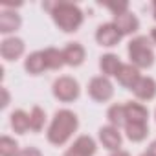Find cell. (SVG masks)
<instances>
[{
    "instance_id": "cell-31",
    "label": "cell",
    "mask_w": 156,
    "mask_h": 156,
    "mask_svg": "<svg viewBox=\"0 0 156 156\" xmlns=\"http://www.w3.org/2000/svg\"><path fill=\"white\" fill-rule=\"evenodd\" d=\"M141 156H151V154H149V152H143V154H141Z\"/></svg>"
},
{
    "instance_id": "cell-22",
    "label": "cell",
    "mask_w": 156,
    "mask_h": 156,
    "mask_svg": "<svg viewBox=\"0 0 156 156\" xmlns=\"http://www.w3.org/2000/svg\"><path fill=\"white\" fill-rule=\"evenodd\" d=\"M19 143L9 138V136H2L0 138V154L2 156H19Z\"/></svg>"
},
{
    "instance_id": "cell-9",
    "label": "cell",
    "mask_w": 156,
    "mask_h": 156,
    "mask_svg": "<svg viewBox=\"0 0 156 156\" xmlns=\"http://www.w3.org/2000/svg\"><path fill=\"white\" fill-rule=\"evenodd\" d=\"M114 26L119 30V33H121V35H129V33H134V31H138V28H140V22H138V19H136L132 13L125 11V13L114 15Z\"/></svg>"
},
{
    "instance_id": "cell-2",
    "label": "cell",
    "mask_w": 156,
    "mask_h": 156,
    "mask_svg": "<svg viewBox=\"0 0 156 156\" xmlns=\"http://www.w3.org/2000/svg\"><path fill=\"white\" fill-rule=\"evenodd\" d=\"M44 8H48L51 11V17L55 20V24L70 33V31H75L83 24V11L77 8L75 4H70V2H57V4H46Z\"/></svg>"
},
{
    "instance_id": "cell-26",
    "label": "cell",
    "mask_w": 156,
    "mask_h": 156,
    "mask_svg": "<svg viewBox=\"0 0 156 156\" xmlns=\"http://www.w3.org/2000/svg\"><path fill=\"white\" fill-rule=\"evenodd\" d=\"M9 105V94L6 88H2V107H8Z\"/></svg>"
},
{
    "instance_id": "cell-5",
    "label": "cell",
    "mask_w": 156,
    "mask_h": 156,
    "mask_svg": "<svg viewBox=\"0 0 156 156\" xmlns=\"http://www.w3.org/2000/svg\"><path fill=\"white\" fill-rule=\"evenodd\" d=\"M88 94H90L92 99L103 103V101H108V99L112 98L114 87H112V83L108 81V77L98 75V77H94V79L88 83Z\"/></svg>"
},
{
    "instance_id": "cell-30",
    "label": "cell",
    "mask_w": 156,
    "mask_h": 156,
    "mask_svg": "<svg viewBox=\"0 0 156 156\" xmlns=\"http://www.w3.org/2000/svg\"><path fill=\"white\" fill-rule=\"evenodd\" d=\"M154 19H156V2H154Z\"/></svg>"
},
{
    "instance_id": "cell-21",
    "label": "cell",
    "mask_w": 156,
    "mask_h": 156,
    "mask_svg": "<svg viewBox=\"0 0 156 156\" xmlns=\"http://www.w3.org/2000/svg\"><path fill=\"white\" fill-rule=\"evenodd\" d=\"M44 59H46V66L51 68V70H59L64 64L62 51H59L57 48H46L44 50Z\"/></svg>"
},
{
    "instance_id": "cell-17",
    "label": "cell",
    "mask_w": 156,
    "mask_h": 156,
    "mask_svg": "<svg viewBox=\"0 0 156 156\" xmlns=\"http://www.w3.org/2000/svg\"><path fill=\"white\" fill-rule=\"evenodd\" d=\"M24 68H26L30 73H33V75H37V73H41L44 68H48V66H46V59H44V51H35V53L28 55V59H26V62H24Z\"/></svg>"
},
{
    "instance_id": "cell-23",
    "label": "cell",
    "mask_w": 156,
    "mask_h": 156,
    "mask_svg": "<svg viewBox=\"0 0 156 156\" xmlns=\"http://www.w3.org/2000/svg\"><path fill=\"white\" fill-rule=\"evenodd\" d=\"M44 121H46L44 110H42L41 107H33V108H31V114H30V129H31V130H35V132L42 130Z\"/></svg>"
},
{
    "instance_id": "cell-18",
    "label": "cell",
    "mask_w": 156,
    "mask_h": 156,
    "mask_svg": "<svg viewBox=\"0 0 156 156\" xmlns=\"http://www.w3.org/2000/svg\"><path fill=\"white\" fill-rule=\"evenodd\" d=\"M108 121L112 127L119 129L123 125H127V114H125V105H112L108 108V114H107Z\"/></svg>"
},
{
    "instance_id": "cell-16",
    "label": "cell",
    "mask_w": 156,
    "mask_h": 156,
    "mask_svg": "<svg viewBox=\"0 0 156 156\" xmlns=\"http://www.w3.org/2000/svg\"><path fill=\"white\" fill-rule=\"evenodd\" d=\"M99 66H101V70H103V73H105V77H107V75H118L123 64H121V61L118 59V55L107 53V55L101 57Z\"/></svg>"
},
{
    "instance_id": "cell-28",
    "label": "cell",
    "mask_w": 156,
    "mask_h": 156,
    "mask_svg": "<svg viewBox=\"0 0 156 156\" xmlns=\"http://www.w3.org/2000/svg\"><path fill=\"white\" fill-rule=\"evenodd\" d=\"M112 156H130V154H129L127 151H116V152H114Z\"/></svg>"
},
{
    "instance_id": "cell-29",
    "label": "cell",
    "mask_w": 156,
    "mask_h": 156,
    "mask_svg": "<svg viewBox=\"0 0 156 156\" xmlns=\"http://www.w3.org/2000/svg\"><path fill=\"white\" fill-rule=\"evenodd\" d=\"M151 37H152V41L156 42V28H152V31H151Z\"/></svg>"
},
{
    "instance_id": "cell-27",
    "label": "cell",
    "mask_w": 156,
    "mask_h": 156,
    "mask_svg": "<svg viewBox=\"0 0 156 156\" xmlns=\"http://www.w3.org/2000/svg\"><path fill=\"white\" fill-rule=\"evenodd\" d=\"M151 156H156V141H152L151 145H149V151H147Z\"/></svg>"
},
{
    "instance_id": "cell-10",
    "label": "cell",
    "mask_w": 156,
    "mask_h": 156,
    "mask_svg": "<svg viewBox=\"0 0 156 156\" xmlns=\"http://www.w3.org/2000/svg\"><path fill=\"white\" fill-rule=\"evenodd\" d=\"M116 77H118V81H119L121 87L132 90V88L136 87V83L140 81L141 75H140V72H138V68H136L134 64H123L121 70H119V73H118Z\"/></svg>"
},
{
    "instance_id": "cell-19",
    "label": "cell",
    "mask_w": 156,
    "mask_h": 156,
    "mask_svg": "<svg viewBox=\"0 0 156 156\" xmlns=\"http://www.w3.org/2000/svg\"><path fill=\"white\" fill-rule=\"evenodd\" d=\"M125 132H127V138L129 140L141 141L149 134V127H147V123H127L125 125Z\"/></svg>"
},
{
    "instance_id": "cell-8",
    "label": "cell",
    "mask_w": 156,
    "mask_h": 156,
    "mask_svg": "<svg viewBox=\"0 0 156 156\" xmlns=\"http://www.w3.org/2000/svg\"><path fill=\"white\" fill-rule=\"evenodd\" d=\"M24 53V42L17 37H9L4 39L2 44H0V55H2L6 61H15Z\"/></svg>"
},
{
    "instance_id": "cell-15",
    "label": "cell",
    "mask_w": 156,
    "mask_h": 156,
    "mask_svg": "<svg viewBox=\"0 0 156 156\" xmlns=\"http://www.w3.org/2000/svg\"><path fill=\"white\" fill-rule=\"evenodd\" d=\"M20 28V17L15 11H2L0 13V31L11 33Z\"/></svg>"
},
{
    "instance_id": "cell-4",
    "label": "cell",
    "mask_w": 156,
    "mask_h": 156,
    "mask_svg": "<svg viewBox=\"0 0 156 156\" xmlns=\"http://www.w3.org/2000/svg\"><path fill=\"white\" fill-rule=\"evenodd\" d=\"M53 96L64 103H70L73 99H77V96H79V85H77V81L73 79V77H59V79L53 83Z\"/></svg>"
},
{
    "instance_id": "cell-11",
    "label": "cell",
    "mask_w": 156,
    "mask_h": 156,
    "mask_svg": "<svg viewBox=\"0 0 156 156\" xmlns=\"http://www.w3.org/2000/svg\"><path fill=\"white\" fill-rule=\"evenodd\" d=\"M99 140L108 151H119V147H121V134L112 125L99 129Z\"/></svg>"
},
{
    "instance_id": "cell-1",
    "label": "cell",
    "mask_w": 156,
    "mask_h": 156,
    "mask_svg": "<svg viewBox=\"0 0 156 156\" xmlns=\"http://www.w3.org/2000/svg\"><path fill=\"white\" fill-rule=\"evenodd\" d=\"M77 116L72 110H59L48 129V141L53 145H62L70 140V136L77 130Z\"/></svg>"
},
{
    "instance_id": "cell-13",
    "label": "cell",
    "mask_w": 156,
    "mask_h": 156,
    "mask_svg": "<svg viewBox=\"0 0 156 156\" xmlns=\"http://www.w3.org/2000/svg\"><path fill=\"white\" fill-rule=\"evenodd\" d=\"M132 92L136 94V98L149 101V99H152L156 96V81L152 77H140V81L136 83Z\"/></svg>"
},
{
    "instance_id": "cell-25",
    "label": "cell",
    "mask_w": 156,
    "mask_h": 156,
    "mask_svg": "<svg viewBox=\"0 0 156 156\" xmlns=\"http://www.w3.org/2000/svg\"><path fill=\"white\" fill-rule=\"evenodd\" d=\"M19 156H42V152L35 147H28V149H22L19 152Z\"/></svg>"
},
{
    "instance_id": "cell-14",
    "label": "cell",
    "mask_w": 156,
    "mask_h": 156,
    "mask_svg": "<svg viewBox=\"0 0 156 156\" xmlns=\"http://www.w3.org/2000/svg\"><path fill=\"white\" fill-rule=\"evenodd\" d=\"M125 114H127V123H147L149 118V110L140 103H127Z\"/></svg>"
},
{
    "instance_id": "cell-12",
    "label": "cell",
    "mask_w": 156,
    "mask_h": 156,
    "mask_svg": "<svg viewBox=\"0 0 156 156\" xmlns=\"http://www.w3.org/2000/svg\"><path fill=\"white\" fill-rule=\"evenodd\" d=\"M62 57H64V64L70 66H79L85 61V48L79 42H70L64 50H62Z\"/></svg>"
},
{
    "instance_id": "cell-24",
    "label": "cell",
    "mask_w": 156,
    "mask_h": 156,
    "mask_svg": "<svg viewBox=\"0 0 156 156\" xmlns=\"http://www.w3.org/2000/svg\"><path fill=\"white\" fill-rule=\"evenodd\" d=\"M114 15H119V13H125L129 9V2H107L105 4Z\"/></svg>"
},
{
    "instance_id": "cell-3",
    "label": "cell",
    "mask_w": 156,
    "mask_h": 156,
    "mask_svg": "<svg viewBox=\"0 0 156 156\" xmlns=\"http://www.w3.org/2000/svg\"><path fill=\"white\" fill-rule=\"evenodd\" d=\"M129 57L136 68H149L154 62V51L147 37H136L129 42Z\"/></svg>"
},
{
    "instance_id": "cell-6",
    "label": "cell",
    "mask_w": 156,
    "mask_h": 156,
    "mask_svg": "<svg viewBox=\"0 0 156 156\" xmlns=\"http://www.w3.org/2000/svg\"><path fill=\"white\" fill-rule=\"evenodd\" d=\"M96 152V141L90 136H79L73 145L64 152V156H94Z\"/></svg>"
},
{
    "instance_id": "cell-7",
    "label": "cell",
    "mask_w": 156,
    "mask_h": 156,
    "mask_svg": "<svg viewBox=\"0 0 156 156\" xmlns=\"http://www.w3.org/2000/svg\"><path fill=\"white\" fill-rule=\"evenodd\" d=\"M123 35L119 33V30L114 26V22H108V24H103L98 28V33H96V41L101 44V46H116L119 42Z\"/></svg>"
},
{
    "instance_id": "cell-20",
    "label": "cell",
    "mask_w": 156,
    "mask_h": 156,
    "mask_svg": "<svg viewBox=\"0 0 156 156\" xmlns=\"http://www.w3.org/2000/svg\"><path fill=\"white\" fill-rule=\"evenodd\" d=\"M11 127L15 132L19 134H24L28 129H30V116L24 112V110H15L11 114Z\"/></svg>"
}]
</instances>
